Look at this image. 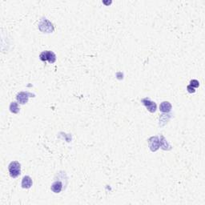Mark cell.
Listing matches in <instances>:
<instances>
[{"instance_id":"obj_1","label":"cell","mask_w":205,"mask_h":205,"mask_svg":"<svg viewBox=\"0 0 205 205\" xmlns=\"http://www.w3.org/2000/svg\"><path fill=\"white\" fill-rule=\"evenodd\" d=\"M9 172L12 178H16L20 175L21 165L18 161H13L9 164Z\"/></svg>"},{"instance_id":"obj_2","label":"cell","mask_w":205,"mask_h":205,"mask_svg":"<svg viewBox=\"0 0 205 205\" xmlns=\"http://www.w3.org/2000/svg\"><path fill=\"white\" fill-rule=\"evenodd\" d=\"M39 59L42 61L46 62L48 61L49 63H54L56 61V56L55 53L51 51H45L39 55Z\"/></svg>"},{"instance_id":"obj_3","label":"cell","mask_w":205,"mask_h":205,"mask_svg":"<svg viewBox=\"0 0 205 205\" xmlns=\"http://www.w3.org/2000/svg\"><path fill=\"white\" fill-rule=\"evenodd\" d=\"M142 102L144 103V104L146 106L147 109L150 111V112H155V110H156V104L155 103V102H152L148 99V98H145V99H143L142 100Z\"/></svg>"},{"instance_id":"obj_4","label":"cell","mask_w":205,"mask_h":205,"mask_svg":"<svg viewBox=\"0 0 205 205\" xmlns=\"http://www.w3.org/2000/svg\"><path fill=\"white\" fill-rule=\"evenodd\" d=\"M32 186V179L28 176H24L22 180V187L23 188H30Z\"/></svg>"},{"instance_id":"obj_5","label":"cell","mask_w":205,"mask_h":205,"mask_svg":"<svg viewBox=\"0 0 205 205\" xmlns=\"http://www.w3.org/2000/svg\"><path fill=\"white\" fill-rule=\"evenodd\" d=\"M31 94H29V93H25V92H20L19 94H18L17 95V100L19 102L22 103V104H24L27 102L28 100V97L27 95H31Z\"/></svg>"},{"instance_id":"obj_6","label":"cell","mask_w":205,"mask_h":205,"mask_svg":"<svg viewBox=\"0 0 205 205\" xmlns=\"http://www.w3.org/2000/svg\"><path fill=\"white\" fill-rule=\"evenodd\" d=\"M159 110L162 112L164 113H167L172 110V105L169 102H163L159 106Z\"/></svg>"},{"instance_id":"obj_7","label":"cell","mask_w":205,"mask_h":205,"mask_svg":"<svg viewBox=\"0 0 205 205\" xmlns=\"http://www.w3.org/2000/svg\"><path fill=\"white\" fill-rule=\"evenodd\" d=\"M51 188L55 193H59L62 191V188H63V184H62V183L60 181H56L55 183H53Z\"/></svg>"},{"instance_id":"obj_8","label":"cell","mask_w":205,"mask_h":205,"mask_svg":"<svg viewBox=\"0 0 205 205\" xmlns=\"http://www.w3.org/2000/svg\"><path fill=\"white\" fill-rule=\"evenodd\" d=\"M149 147L152 152H155V151H156V150L158 149L159 147L158 137H156V139H155V142H153L152 144V143H149Z\"/></svg>"},{"instance_id":"obj_9","label":"cell","mask_w":205,"mask_h":205,"mask_svg":"<svg viewBox=\"0 0 205 205\" xmlns=\"http://www.w3.org/2000/svg\"><path fill=\"white\" fill-rule=\"evenodd\" d=\"M10 110H11V112L15 113V114L18 113V112L19 111V105H18L17 103H15V102L11 103V105H10Z\"/></svg>"},{"instance_id":"obj_10","label":"cell","mask_w":205,"mask_h":205,"mask_svg":"<svg viewBox=\"0 0 205 205\" xmlns=\"http://www.w3.org/2000/svg\"><path fill=\"white\" fill-rule=\"evenodd\" d=\"M190 86L191 87H192V88H198L199 86V83L198 80H196V79H192L191 81L190 82Z\"/></svg>"},{"instance_id":"obj_11","label":"cell","mask_w":205,"mask_h":205,"mask_svg":"<svg viewBox=\"0 0 205 205\" xmlns=\"http://www.w3.org/2000/svg\"><path fill=\"white\" fill-rule=\"evenodd\" d=\"M187 89H188V91L189 92V93H195V91H196V90H195V88H191L190 85L188 86V88H187Z\"/></svg>"}]
</instances>
